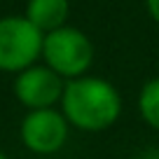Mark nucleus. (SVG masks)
Wrapping results in <instances>:
<instances>
[{"mask_svg": "<svg viewBox=\"0 0 159 159\" xmlns=\"http://www.w3.org/2000/svg\"><path fill=\"white\" fill-rule=\"evenodd\" d=\"M61 110L68 124L80 131H103L117 122L122 112L119 91L101 77L68 80L61 96Z\"/></svg>", "mask_w": 159, "mask_h": 159, "instance_id": "obj_1", "label": "nucleus"}, {"mask_svg": "<svg viewBox=\"0 0 159 159\" xmlns=\"http://www.w3.org/2000/svg\"><path fill=\"white\" fill-rule=\"evenodd\" d=\"M42 59L47 68L59 77L77 80L89 70L94 61V45L84 33L73 26L52 30L42 40Z\"/></svg>", "mask_w": 159, "mask_h": 159, "instance_id": "obj_2", "label": "nucleus"}, {"mask_svg": "<svg viewBox=\"0 0 159 159\" xmlns=\"http://www.w3.org/2000/svg\"><path fill=\"white\" fill-rule=\"evenodd\" d=\"M42 40L40 33L26 16H5L0 19V70L7 73H24L42 56Z\"/></svg>", "mask_w": 159, "mask_h": 159, "instance_id": "obj_3", "label": "nucleus"}, {"mask_svg": "<svg viewBox=\"0 0 159 159\" xmlns=\"http://www.w3.org/2000/svg\"><path fill=\"white\" fill-rule=\"evenodd\" d=\"M68 138V119L59 110H30L21 122V140L35 154H54Z\"/></svg>", "mask_w": 159, "mask_h": 159, "instance_id": "obj_4", "label": "nucleus"}, {"mask_svg": "<svg viewBox=\"0 0 159 159\" xmlns=\"http://www.w3.org/2000/svg\"><path fill=\"white\" fill-rule=\"evenodd\" d=\"M63 80L49 70L47 66H30L14 80V94L26 108L30 110H47L61 101L63 96Z\"/></svg>", "mask_w": 159, "mask_h": 159, "instance_id": "obj_5", "label": "nucleus"}, {"mask_svg": "<svg viewBox=\"0 0 159 159\" xmlns=\"http://www.w3.org/2000/svg\"><path fill=\"white\" fill-rule=\"evenodd\" d=\"M70 12L68 0H28L26 5V19L40 30V33H52L66 26Z\"/></svg>", "mask_w": 159, "mask_h": 159, "instance_id": "obj_6", "label": "nucleus"}, {"mask_svg": "<svg viewBox=\"0 0 159 159\" xmlns=\"http://www.w3.org/2000/svg\"><path fill=\"white\" fill-rule=\"evenodd\" d=\"M138 110H140V117H143L152 129L159 131V77L150 80L148 84L140 89Z\"/></svg>", "mask_w": 159, "mask_h": 159, "instance_id": "obj_7", "label": "nucleus"}, {"mask_svg": "<svg viewBox=\"0 0 159 159\" xmlns=\"http://www.w3.org/2000/svg\"><path fill=\"white\" fill-rule=\"evenodd\" d=\"M145 2H148V12H150V16H152V19L159 24V0H145Z\"/></svg>", "mask_w": 159, "mask_h": 159, "instance_id": "obj_8", "label": "nucleus"}, {"mask_svg": "<svg viewBox=\"0 0 159 159\" xmlns=\"http://www.w3.org/2000/svg\"><path fill=\"white\" fill-rule=\"evenodd\" d=\"M0 159H7V157H5V154H2V152H0Z\"/></svg>", "mask_w": 159, "mask_h": 159, "instance_id": "obj_9", "label": "nucleus"}]
</instances>
